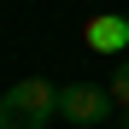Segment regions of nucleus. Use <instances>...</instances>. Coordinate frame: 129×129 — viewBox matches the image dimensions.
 Wrapping results in <instances>:
<instances>
[{
	"label": "nucleus",
	"instance_id": "nucleus-1",
	"mask_svg": "<svg viewBox=\"0 0 129 129\" xmlns=\"http://www.w3.org/2000/svg\"><path fill=\"white\" fill-rule=\"evenodd\" d=\"M53 112H59V88L47 76H24L0 94V129H47Z\"/></svg>",
	"mask_w": 129,
	"mask_h": 129
},
{
	"label": "nucleus",
	"instance_id": "nucleus-2",
	"mask_svg": "<svg viewBox=\"0 0 129 129\" xmlns=\"http://www.w3.org/2000/svg\"><path fill=\"white\" fill-rule=\"evenodd\" d=\"M112 88H100V82H64L59 88V117L64 123H76V129H88V123H106L112 117Z\"/></svg>",
	"mask_w": 129,
	"mask_h": 129
},
{
	"label": "nucleus",
	"instance_id": "nucleus-3",
	"mask_svg": "<svg viewBox=\"0 0 129 129\" xmlns=\"http://www.w3.org/2000/svg\"><path fill=\"white\" fill-rule=\"evenodd\" d=\"M88 47H94V53H123V47H129V18L100 12L94 24H88Z\"/></svg>",
	"mask_w": 129,
	"mask_h": 129
},
{
	"label": "nucleus",
	"instance_id": "nucleus-4",
	"mask_svg": "<svg viewBox=\"0 0 129 129\" xmlns=\"http://www.w3.org/2000/svg\"><path fill=\"white\" fill-rule=\"evenodd\" d=\"M112 100H117V106H129V59L112 71Z\"/></svg>",
	"mask_w": 129,
	"mask_h": 129
},
{
	"label": "nucleus",
	"instance_id": "nucleus-5",
	"mask_svg": "<svg viewBox=\"0 0 129 129\" xmlns=\"http://www.w3.org/2000/svg\"><path fill=\"white\" fill-rule=\"evenodd\" d=\"M117 123H123V129H129V106H123V117H117Z\"/></svg>",
	"mask_w": 129,
	"mask_h": 129
}]
</instances>
